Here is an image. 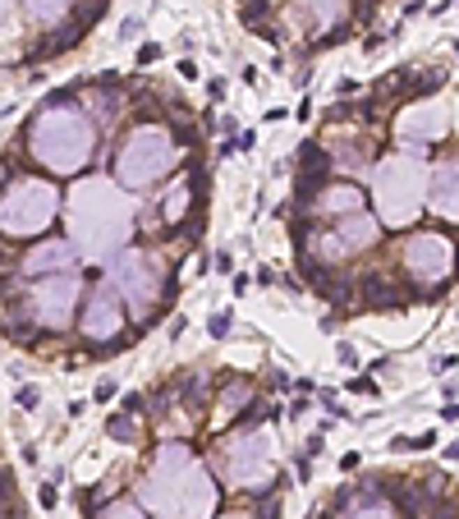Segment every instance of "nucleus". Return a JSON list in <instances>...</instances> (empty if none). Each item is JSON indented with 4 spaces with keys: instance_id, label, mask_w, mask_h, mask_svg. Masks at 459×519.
I'll return each instance as SVG.
<instances>
[{
    "instance_id": "72a5a7b5",
    "label": "nucleus",
    "mask_w": 459,
    "mask_h": 519,
    "mask_svg": "<svg viewBox=\"0 0 459 519\" xmlns=\"http://www.w3.org/2000/svg\"><path fill=\"white\" fill-rule=\"evenodd\" d=\"M336 354H340V363H354V359H359V354H354V345H345V340H340Z\"/></svg>"
},
{
    "instance_id": "39448f33",
    "label": "nucleus",
    "mask_w": 459,
    "mask_h": 519,
    "mask_svg": "<svg viewBox=\"0 0 459 519\" xmlns=\"http://www.w3.org/2000/svg\"><path fill=\"white\" fill-rule=\"evenodd\" d=\"M106 266H110V289L124 299V308L133 313V322L152 326L165 313V303H170V271H165L161 253L124 248V253H115Z\"/></svg>"
},
{
    "instance_id": "aec40b11",
    "label": "nucleus",
    "mask_w": 459,
    "mask_h": 519,
    "mask_svg": "<svg viewBox=\"0 0 459 519\" xmlns=\"http://www.w3.org/2000/svg\"><path fill=\"white\" fill-rule=\"evenodd\" d=\"M345 519H400V510L377 492V497H363V501H354V506H345Z\"/></svg>"
},
{
    "instance_id": "f8f14e48",
    "label": "nucleus",
    "mask_w": 459,
    "mask_h": 519,
    "mask_svg": "<svg viewBox=\"0 0 459 519\" xmlns=\"http://www.w3.org/2000/svg\"><path fill=\"white\" fill-rule=\"evenodd\" d=\"M446 129H450V120H446V106H441V101H409L405 111H400V120H395V138L414 156L423 152L427 143L446 138Z\"/></svg>"
},
{
    "instance_id": "6e6552de",
    "label": "nucleus",
    "mask_w": 459,
    "mask_h": 519,
    "mask_svg": "<svg viewBox=\"0 0 459 519\" xmlns=\"http://www.w3.org/2000/svg\"><path fill=\"white\" fill-rule=\"evenodd\" d=\"M276 478V451H271V437L262 428H239L234 437L225 442V483L234 487H271Z\"/></svg>"
},
{
    "instance_id": "1a4fd4ad",
    "label": "nucleus",
    "mask_w": 459,
    "mask_h": 519,
    "mask_svg": "<svg viewBox=\"0 0 459 519\" xmlns=\"http://www.w3.org/2000/svg\"><path fill=\"white\" fill-rule=\"evenodd\" d=\"M83 299V285H78V271L69 276H42L28 285V299H23V317L37 322V326H51V331H65L74 322V308Z\"/></svg>"
},
{
    "instance_id": "b1692460",
    "label": "nucleus",
    "mask_w": 459,
    "mask_h": 519,
    "mask_svg": "<svg viewBox=\"0 0 459 519\" xmlns=\"http://www.w3.org/2000/svg\"><path fill=\"white\" fill-rule=\"evenodd\" d=\"M106 432L115 437V442H133V437H138V423H133V414H124V419H110Z\"/></svg>"
},
{
    "instance_id": "f3484780",
    "label": "nucleus",
    "mask_w": 459,
    "mask_h": 519,
    "mask_svg": "<svg viewBox=\"0 0 459 519\" xmlns=\"http://www.w3.org/2000/svg\"><path fill=\"white\" fill-rule=\"evenodd\" d=\"M110 78H115V74H106V78H101L97 88L88 92V106H83V111L92 115V124L101 120L106 129H110L115 120H120V97H115V83H110Z\"/></svg>"
},
{
    "instance_id": "f257e3e1",
    "label": "nucleus",
    "mask_w": 459,
    "mask_h": 519,
    "mask_svg": "<svg viewBox=\"0 0 459 519\" xmlns=\"http://www.w3.org/2000/svg\"><path fill=\"white\" fill-rule=\"evenodd\" d=\"M138 506L152 519H211L216 478L188 442H161L138 478Z\"/></svg>"
},
{
    "instance_id": "412c9836",
    "label": "nucleus",
    "mask_w": 459,
    "mask_h": 519,
    "mask_svg": "<svg viewBox=\"0 0 459 519\" xmlns=\"http://www.w3.org/2000/svg\"><path fill=\"white\" fill-rule=\"evenodd\" d=\"M363 299L372 308H400V299H409V294L400 285H386L382 276H372V280H363Z\"/></svg>"
},
{
    "instance_id": "c85d7f7f",
    "label": "nucleus",
    "mask_w": 459,
    "mask_h": 519,
    "mask_svg": "<svg viewBox=\"0 0 459 519\" xmlns=\"http://www.w3.org/2000/svg\"><path fill=\"white\" fill-rule=\"evenodd\" d=\"M349 391H354V396H372V391H377V382H372V377H354Z\"/></svg>"
},
{
    "instance_id": "f704fd0d",
    "label": "nucleus",
    "mask_w": 459,
    "mask_h": 519,
    "mask_svg": "<svg viewBox=\"0 0 459 519\" xmlns=\"http://www.w3.org/2000/svg\"><path fill=\"white\" fill-rule=\"evenodd\" d=\"M427 446H437V432H423V437L414 442V451H427Z\"/></svg>"
},
{
    "instance_id": "0eeeda50",
    "label": "nucleus",
    "mask_w": 459,
    "mask_h": 519,
    "mask_svg": "<svg viewBox=\"0 0 459 519\" xmlns=\"http://www.w3.org/2000/svg\"><path fill=\"white\" fill-rule=\"evenodd\" d=\"M60 216V188L42 175H14L0 193V234L10 239H37Z\"/></svg>"
},
{
    "instance_id": "c9c22d12",
    "label": "nucleus",
    "mask_w": 459,
    "mask_h": 519,
    "mask_svg": "<svg viewBox=\"0 0 459 519\" xmlns=\"http://www.w3.org/2000/svg\"><path fill=\"white\" fill-rule=\"evenodd\" d=\"M207 92H211V101H220V97H225V78H211Z\"/></svg>"
},
{
    "instance_id": "5701e85b",
    "label": "nucleus",
    "mask_w": 459,
    "mask_h": 519,
    "mask_svg": "<svg viewBox=\"0 0 459 519\" xmlns=\"http://www.w3.org/2000/svg\"><path fill=\"white\" fill-rule=\"evenodd\" d=\"M248 396H253V382L248 377H234V382H225L220 386V414H234V405H248Z\"/></svg>"
},
{
    "instance_id": "f03ea898",
    "label": "nucleus",
    "mask_w": 459,
    "mask_h": 519,
    "mask_svg": "<svg viewBox=\"0 0 459 519\" xmlns=\"http://www.w3.org/2000/svg\"><path fill=\"white\" fill-rule=\"evenodd\" d=\"M133 202L129 188H120L110 175H83L74 179L65 198V221H69V243L78 248L83 262H110L115 253L129 248L133 234Z\"/></svg>"
},
{
    "instance_id": "e433bc0d",
    "label": "nucleus",
    "mask_w": 459,
    "mask_h": 519,
    "mask_svg": "<svg viewBox=\"0 0 459 519\" xmlns=\"http://www.w3.org/2000/svg\"><path fill=\"white\" fill-rule=\"evenodd\" d=\"M10 10H14V0H0V28L10 23Z\"/></svg>"
},
{
    "instance_id": "9d476101",
    "label": "nucleus",
    "mask_w": 459,
    "mask_h": 519,
    "mask_svg": "<svg viewBox=\"0 0 459 519\" xmlns=\"http://www.w3.org/2000/svg\"><path fill=\"white\" fill-rule=\"evenodd\" d=\"M400 262H405V271L418 285H446L455 276V239L437 230L409 234L405 248H400Z\"/></svg>"
},
{
    "instance_id": "a211bd4d",
    "label": "nucleus",
    "mask_w": 459,
    "mask_h": 519,
    "mask_svg": "<svg viewBox=\"0 0 459 519\" xmlns=\"http://www.w3.org/2000/svg\"><path fill=\"white\" fill-rule=\"evenodd\" d=\"M372 138H340L331 143V166H345V170H368L372 166Z\"/></svg>"
},
{
    "instance_id": "a19ab883",
    "label": "nucleus",
    "mask_w": 459,
    "mask_h": 519,
    "mask_svg": "<svg viewBox=\"0 0 459 519\" xmlns=\"http://www.w3.org/2000/svg\"><path fill=\"white\" fill-rule=\"evenodd\" d=\"M220 519H248V515H220Z\"/></svg>"
},
{
    "instance_id": "4be33fe9",
    "label": "nucleus",
    "mask_w": 459,
    "mask_h": 519,
    "mask_svg": "<svg viewBox=\"0 0 459 519\" xmlns=\"http://www.w3.org/2000/svg\"><path fill=\"white\" fill-rule=\"evenodd\" d=\"M193 193H197V188L188 184V179H175V184L165 188V221H170V225H179V216H184L188 202H193Z\"/></svg>"
},
{
    "instance_id": "58836bf2",
    "label": "nucleus",
    "mask_w": 459,
    "mask_h": 519,
    "mask_svg": "<svg viewBox=\"0 0 459 519\" xmlns=\"http://www.w3.org/2000/svg\"><path fill=\"white\" fill-rule=\"evenodd\" d=\"M446 460H459V442H450V446H446Z\"/></svg>"
},
{
    "instance_id": "dca6fc26",
    "label": "nucleus",
    "mask_w": 459,
    "mask_h": 519,
    "mask_svg": "<svg viewBox=\"0 0 459 519\" xmlns=\"http://www.w3.org/2000/svg\"><path fill=\"white\" fill-rule=\"evenodd\" d=\"M308 207L317 216H349V211H363V188L359 184H326Z\"/></svg>"
},
{
    "instance_id": "ea45409f",
    "label": "nucleus",
    "mask_w": 459,
    "mask_h": 519,
    "mask_svg": "<svg viewBox=\"0 0 459 519\" xmlns=\"http://www.w3.org/2000/svg\"><path fill=\"white\" fill-rule=\"evenodd\" d=\"M437 519H459V515H455V510H446V515H441V510H437Z\"/></svg>"
},
{
    "instance_id": "a878e982",
    "label": "nucleus",
    "mask_w": 459,
    "mask_h": 519,
    "mask_svg": "<svg viewBox=\"0 0 459 519\" xmlns=\"http://www.w3.org/2000/svg\"><path fill=\"white\" fill-rule=\"evenodd\" d=\"M101 519H147V510H142V506H129V501H120V506H110Z\"/></svg>"
},
{
    "instance_id": "2eb2a0df",
    "label": "nucleus",
    "mask_w": 459,
    "mask_h": 519,
    "mask_svg": "<svg viewBox=\"0 0 459 519\" xmlns=\"http://www.w3.org/2000/svg\"><path fill=\"white\" fill-rule=\"evenodd\" d=\"M427 202H432V211H437V216L459 221V156H450V161H441V166L432 170Z\"/></svg>"
},
{
    "instance_id": "bb28decb",
    "label": "nucleus",
    "mask_w": 459,
    "mask_h": 519,
    "mask_svg": "<svg viewBox=\"0 0 459 519\" xmlns=\"http://www.w3.org/2000/svg\"><path fill=\"white\" fill-rule=\"evenodd\" d=\"M42 405V391L37 386H19V409H37Z\"/></svg>"
},
{
    "instance_id": "6ab92c4d",
    "label": "nucleus",
    "mask_w": 459,
    "mask_h": 519,
    "mask_svg": "<svg viewBox=\"0 0 459 519\" xmlns=\"http://www.w3.org/2000/svg\"><path fill=\"white\" fill-rule=\"evenodd\" d=\"M23 10L28 19L42 23V28H55V23H65L69 10H74V0H23Z\"/></svg>"
},
{
    "instance_id": "c756f323",
    "label": "nucleus",
    "mask_w": 459,
    "mask_h": 519,
    "mask_svg": "<svg viewBox=\"0 0 459 519\" xmlns=\"http://www.w3.org/2000/svg\"><path fill=\"white\" fill-rule=\"evenodd\" d=\"M110 396H115V382H97L92 400H97V405H110Z\"/></svg>"
},
{
    "instance_id": "cd10ccee",
    "label": "nucleus",
    "mask_w": 459,
    "mask_h": 519,
    "mask_svg": "<svg viewBox=\"0 0 459 519\" xmlns=\"http://www.w3.org/2000/svg\"><path fill=\"white\" fill-rule=\"evenodd\" d=\"M156 60H161V46H156V42H142V46H138V65H156Z\"/></svg>"
},
{
    "instance_id": "2f4dec72",
    "label": "nucleus",
    "mask_w": 459,
    "mask_h": 519,
    "mask_svg": "<svg viewBox=\"0 0 459 519\" xmlns=\"http://www.w3.org/2000/svg\"><path fill=\"white\" fill-rule=\"evenodd\" d=\"M280 120H289V111H285V106H271V111H266V124H280Z\"/></svg>"
},
{
    "instance_id": "7c9ffc66",
    "label": "nucleus",
    "mask_w": 459,
    "mask_h": 519,
    "mask_svg": "<svg viewBox=\"0 0 459 519\" xmlns=\"http://www.w3.org/2000/svg\"><path fill=\"white\" fill-rule=\"evenodd\" d=\"M359 464H363V455H359V451H349V455H345V460H340V469H345V474H354Z\"/></svg>"
},
{
    "instance_id": "423d86ee",
    "label": "nucleus",
    "mask_w": 459,
    "mask_h": 519,
    "mask_svg": "<svg viewBox=\"0 0 459 519\" xmlns=\"http://www.w3.org/2000/svg\"><path fill=\"white\" fill-rule=\"evenodd\" d=\"M179 161L175 133L156 120H142L115 152V184L120 188H152L161 175H170Z\"/></svg>"
},
{
    "instance_id": "4c0bfd02",
    "label": "nucleus",
    "mask_w": 459,
    "mask_h": 519,
    "mask_svg": "<svg viewBox=\"0 0 459 519\" xmlns=\"http://www.w3.org/2000/svg\"><path fill=\"white\" fill-rule=\"evenodd\" d=\"M441 419H450V423H459V405H446V409H441Z\"/></svg>"
},
{
    "instance_id": "393cba45",
    "label": "nucleus",
    "mask_w": 459,
    "mask_h": 519,
    "mask_svg": "<svg viewBox=\"0 0 459 519\" xmlns=\"http://www.w3.org/2000/svg\"><path fill=\"white\" fill-rule=\"evenodd\" d=\"M230 331H234V313H230V308H225V313H216V317L207 322V336H211V340H225Z\"/></svg>"
},
{
    "instance_id": "4468645a",
    "label": "nucleus",
    "mask_w": 459,
    "mask_h": 519,
    "mask_svg": "<svg viewBox=\"0 0 459 519\" xmlns=\"http://www.w3.org/2000/svg\"><path fill=\"white\" fill-rule=\"evenodd\" d=\"M299 5H303L308 28L317 33V51L336 46V37H345V19H349L354 0H299Z\"/></svg>"
},
{
    "instance_id": "7ed1b4c3",
    "label": "nucleus",
    "mask_w": 459,
    "mask_h": 519,
    "mask_svg": "<svg viewBox=\"0 0 459 519\" xmlns=\"http://www.w3.org/2000/svg\"><path fill=\"white\" fill-rule=\"evenodd\" d=\"M97 152V124L83 111V101L55 92L28 124V156L51 175H78Z\"/></svg>"
},
{
    "instance_id": "20e7f679",
    "label": "nucleus",
    "mask_w": 459,
    "mask_h": 519,
    "mask_svg": "<svg viewBox=\"0 0 459 519\" xmlns=\"http://www.w3.org/2000/svg\"><path fill=\"white\" fill-rule=\"evenodd\" d=\"M427 184H432V170H427L423 156L414 152H395L386 156L382 166L372 170V202H377V225H391V230H405L418 221V211L427 202Z\"/></svg>"
},
{
    "instance_id": "473e14b6",
    "label": "nucleus",
    "mask_w": 459,
    "mask_h": 519,
    "mask_svg": "<svg viewBox=\"0 0 459 519\" xmlns=\"http://www.w3.org/2000/svg\"><path fill=\"white\" fill-rule=\"evenodd\" d=\"M179 78H184V83H188V78H197V65H193V60H179Z\"/></svg>"
},
{
    "instance_id": "9b49d317",
    "label": "nucleus",
    "mask_w": 459,
    "mask_h": 519,
    "mask_svg": "<svg viewBox=\"0 0 459 519\" xmlns=\"http://www.w3.org/2000/svg\"><path fill=\"white\" fill-rule=\"evenodd\" d=\"M124 322H129V308H124V299L115 294L110 285L92 289V294L83 299V313H78V331H83V340H88V345H97V349L115 345V336L124 331Z\"/></svg>"
},
{
    "instance_id": "ddd939ff",
    "label": "nucleus",
    "mask_w": 459,
    "mask_h": 519,
    "mask_svg": "<svg viewBox=\"0 0 459 519\" xmlns=\"http://www.w3.org/2000/svg\"><path fill=\"white\" fill-rule=\"evenodd\" d=\"M78 248L69 239H46V243H33L28 253L19 257V276L23 280H42V276H69L78 271Z\"/></svg>"
}]
</instances>
